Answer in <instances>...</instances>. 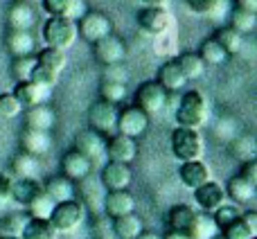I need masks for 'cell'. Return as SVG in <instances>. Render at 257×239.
<instances>
[{
	"instance_id": "obj_1",
	"label": "cell",
	"mask_w": 257,
	"mask_h": 239,
	"mask_svg": "<svg viewBox=\"0 0 257 239\" xmlns=\"http://www.w3.org/2000/svg\"><path fill=\"white\" fill-rule=\"evenodd\" d=\"M174 117H176L178 127L201 131L210 120V106H208L205 95L199 93V90H185V93L181 95V99H178Z\"/></svg>"
},
{
	"instance_id": "obj_2",
	"label": "cell",
	"mask_w": 257,
	"mask_h": 239,
	"mask_svg": "<svg viewBox=\"0 0 257 239\" xmlns=\"http://www.w3.org/2000/svg\"><path fill=\"white\" fill-rule=\"evenodd\" d=\"M172 154L176 156L181 163L187 160H201L205 156V140L201 136V131L196 129H185V127H176L172 131Z\"/></svg>"
},
{
	"instance_id": "obj_3",
	"label": "cell",
	"mask_w": 257,
	"mask_h": 239,
	"mask_svg": "<svg viewBox=\"0 0 257 239\" xmlns=\"http://www.w3.org/2000/svg\"><path fill=\"white\" fill-rule=\"evenodd\" d=\"M79 34H77V23L68 21V18H59V16H50L43 25V43L45 48H54V50H70L77 43Z\"/></svg>"
},
{
	"instance_id": "obj_4",
	"label": "cell",
	"mask_w": 257,
	"mask_h": 239,
	"mask_svg": "<svg viewBox=\"0 0 257 239\" xmlns=\"http://www.w3.org/2000/svg\"><path fill=\"white\" fill-rule=\"evenodd\" d=\"M84 219H86V205L81 203V199H70L54 205L48 221L52 223L57 235H70L84 223Z\"/></svg>"
},
{
	"instance_id": "obj_5",
	"label": "cell",
	"mask_w": 257,
	"mask_h": 239,
	"mask_svg": "<svg viewBox=\"0 0 257 239\" xmlns=\"http://www.w3.org/2000/svg\"><path fill=\"white\" fill-rule=\"evenodd\" d=\"M117 113H120L117 104L97 99L88 108V129L104 138L113 136V133H117Z\"/></svg>"
},
{
	"instance_id": "obj_6",
	"label": "cell",
	"mask_w": 257,
	"mask_h": 239,
	"mask_svg": "<svg viewBox=\"0 0 257 239\" xmlns=\"http://www.w3.org/2000/svg\"><path fill=\"white\" fill-rule=\"evenodd\" d=\"M77 34L93 45L104 36L113 34V21L104 12H86L77 21Z\"/></svg>"
},
{
	"instance_id": "obj_7",
	"label": "cell",
	"mask_w": 257,
	"mask_h": 239,
	"mask_svg": "<svg viewBox=\"0 0 257 239\" xmlns=\"http://www.w3.org/2000/svg\"><path fill=\"white\" fill-rule=\"evenodd\" d=\"M169 93H165V88L158 84V81H142L136 90V106L142 108L147 115H156L160 113L165 106H167Z\"/></svg>"
},
{
	"instance_id": "obj_8",
	"label": "cell",
	"mask_w": 257,
	"mask_h": 239,
	"mask_svg": "<svg viewBox=\"0 0 257 239\" xmlns=\"http://www.w3.org/2000/svg\"><path fill=\"white\" fill-rule=\"evenodd\" d=\"M126 52L128 50L124 39H120L117 34H108L97 43H93V54L102 66H120L126 59Z\"/></svg>"
},
{
	"instance_id": "obj_9",
	"label": "cell",
	"mask_w": 257,
	"mask_h": 239,
	"mask_svg": "<svg viewBox=\"0 0 257 239\" xmlns=\"http://www.w3.org/2000/svg\"><path fill=\"white\" fill-rule=\"evenodd\" d=\"M147 129H149V115L142 108H138L136 104L120 108V113H117V133L138 140L140 136L147 133Z\"/></svg>"
},
{
	"instance_id": "obj_10",
	"label": "cell",
	"mask_w": 257,
	"mask_h": 239,
	"mask_svg": "<svg viewBox=\"0 0 257 239\" xmlns=\"http://www.w3.org/2000/svg\"><path fill=\"white\" fill-rule=\"evenodd\" d=\"M194 203L199 205L201 212L205 214H212L214 210H219L221 205L228 203V196H226V187L217 181H208L203 183L201 187L194 190Z\"/></svg>"
},
{
	"instance_id": "obj_11",
	"label": "cell",
	"mask_w": 257,
	"mask_h": 239,
	"mask_svg": "<svg viewBox=\"0 0 257 239\" xmlns=\"http://www.w3.org/2000/svg\"><path fill=\"white\" fill-rule=\"evenodd\" d=\"M136 158H138V140L122 136V133H113V136L106 138V160L131 165Z\"/></svg>"
},
{
	"instance_id": "obj_12",
	"label": "cell",
	"mask_w": 257,
	"mask_h": 239,
	"mask_svg": "<svg viewBox=\"0 0 257 239\" xmlns=\"http://www.w3.org/2000/svg\"><path fill=\"white\" fill-rule=\"evenodd\" d=\"M75 149H79L95 167V165H99V163L106 160V138L99 136V133H95V131H90V129H86V131L77 133Z\"/></svg>"
},
{
	"instance_id": "obj_13",
	"label": "cell",
	"mask_w": 257,
	"mask_h": 239,
	"mask_svg": "<svg viewBox=\"0 0 257 239\" xmlns=\"http://www.w3.org/2000/svg\"><path fill=\"white\" fill-rule=\"evenodd\" d=\"M133 181V174H131V167L128 165H122V163H106L102 165V172H99V183L106 192H113V190H128Z\"/></svg>"
},
{
	"instance_id": "obj_14",
	"label": "cell",
	"mask_w": 257,
	"mask_h": 239,
	"mask_svg": "<svg viewBox=\"0 0 257 239\" xmlns=\"http://www.w3.org/2000/svg\"><path fill=\"white\" fill-rule=\"evenodd\" d=\"M61 174L66 178H70L72 183H79V181H84L86 176L93 174V163H90L79 149L72 147V149H68L66 154L61 156Z\"/></svg>"
},
{
	"instance_id": "obj_15",
	"label": "cell",
	"mask_w": 257,
	"mask_h": 239,
	"mask_svg": "<svg viewBox=\"0 0 257 239\" xmlns=\"http://www.w3.org/2000/svg\"><path fill=\"white\" fill-rule=\"evenodd\" d=\"M178 181L187 187V190L194 192L196 187H201L203 183L212 181V169L208 167L203 158L201 160H187V163H181L178 167Z\"/></svg>"
},
{
	"instance_id": "obj_16",
	"label": "cell",
	"mask_w": 257,
	"mask_h": 239,
	"mask_svg": "<svg viewBox=\"0 0 257 239\" xmlns=\"http://www.w3.org/2000/svg\"><path fill=\"white\" fill-rule=\"evenodd\" d=\"M14 97L21 102L23 111L25 108H32V106H39V104H48L50 95H52V88H45L41 84H34V81H16L14 86Z\"/></svg>"
},
{
	"instance_id": "obj_17",
	"label": "cell",
	"mask_w": 257,
	"mask_h": 239,
	"mask_svg": "<svg viewBox=\"0 0 257 239\" xmlns=\"http://www.w3.org/2000/svg\"><path fill=\"white\" fill-rule=\"evenodd\" d=\"M102 208H104V212H106L108 219L124 217V214L136 212V196H133L128 190L106 192V194H104V201H102Z\"/></svg>"
},
{
	"instance_id": "obj_18",
	"label": "cell",
	"mask_w": 257,
	"mask_h": 239,
	"mask_svg": "<svg viewBox=\"0 0 257 239\" xmlns=\"http://www.w3.org/2000/svg\"><path fill=\"white\" fill-rule=\"evenodd\" d=\"M138 25L147 34H165L167 27L172 25L167 7H142L138 12Z\"/></svg>"
},
{
	"instance_id": "obj_19",
	"label": "cell",
	"mask_w": 257,
	"mask_h": 239,
	"mask_svg": "<svg viewBox=\"0 0 257 239\" xmlns=\"http://www.w3.org/2000/svg\"><path fill=\"white\" fill-rule=\"evenodd\" d=\"M41 7H43V12L48 16L68 18V21L75 23L88 12L86 0H41Z\"/></svg>"
},
{
	"instance_id": "obj_20",
	"label": "cell",
	"mask_w": 257,
	"mask_h": 239,
	"mask_svg": "<svg viewBox=\"0 0 257 239\" xmlns=\"http://www.w3.org/2000/svg\"><path fill=\"white\" fill-rule=\"evenodd\" d=\"M41 192H43V183L39 178H14L12 185H9V199L27 208Z\"/></svg>"
},
{
	"instance_id": "obj_21",
	"label": "cell",
	"mask_w": 257,
	"mask_h": 239,
	"mask_svg": "<svg viewBox=\"0 0 257 239\" xmlns=\"http://www.w3.org/2000/svg\"><path fill=\"white\" fill-rule=\"evenodd\" d=\"M50 149H52V136L48 131H36V129L21 131V151L41 158V156L50 154Z\"/></svg>"
},
{
	"instance_id": "obj_22",
	"label": "cell",
	"mask_w": 257,
	"mask_h": 239,
	"mask_svg": "<svg viewBox=\"0 0 257 239\" xmlns=\"http://www.w3.org/2000/svg\"><path fill=\"white\" fill-rule=\"evenodd\" d=\"M5 48L9 50L12 57H30V54H36V39L32 32L7 30V34H5Z\"/></svg>"
},
{
	"instance_id": "obj_23",
	"label": "cell",
	"mask_w": 257,
	"mask_h": 239,
	"mask_svg": "<svg viewBox=\"0 0 257 239\" xmlns=\"http://www.w3.org/2000/svg\"><path fill=\"white\" fill-rule=\"evenodd\" d=\"M34 23H36V12L27 0H16V3H12V7H9V12H7V27L9 30L30 32Z\"/></svg>"
},
{
	"instance_id": "obj_24",
	"label": "cell",
	"mask_w": 257,
	"mask_h": 239,
	"mask_svg": "<svg viewBox=\"0 0 257 239\" xmlns=\"http://www.w3.org/2000/svg\"><path fill=\"white\" fill-rule=\"evenodd\" d=\"M43 192L54 201V203H63V201L77 199V183L66 178L63 174H54L43 183Z\"/></svg>"
},
{
	"instance_id": "obj_25",
	"label": "cell",
	"mask_w": 257,
	"mask_h": 239,
	"mask_svg": "<svg viewBox=\"0 0 257 239\" xmlns=\"http://www.w3.org/2000/svg\"><path fill=\"white\" fill-rule=\"evenodd\" d=\"M25 129H36V131H52L57 124V113L48 104H39V106L25 108Z\"/></svg>"
},
{
	"instance_id": "obj_26",
	"label": "cell",
	"mask_w": 257,
	"mask_h": 239,
	"mask_svg": "<svg viewBox=\"0 0 257 239\" xmlns=\"http://www.w3.org/2000/svg\"><path fill=\"white\" fill-rule=\"evenodd\" d=\"M156 81L165 88V93H181L187 84L185 75L181 72V68H178V63L174 61V59L172 61H165L163 66L158 68V77H156Z\"/></svg>"
},
{
	"instance_id": "obj_27",
	"label": "cell",
	"mask_w": 257,
	"mask_h": 239,
	"mask_svg": "<svg viewBox=\"0 0 257 239\" xmlns=\"http://www.w3.org/2000/svg\"><path fill=\"white\" fill-rule=\"evenodd\" d=\"M226 196L232 201V203H250L257 194V185L250 183L248 178H244L241 174H235L230 181L226 183Z\"/></svg>"
},
{
	"instance_id": "obj_28",
	"label": "cell",
	"mask_w": 257,
	"mask_h": 239,
	"mask_svg": "<svg viewBox=\"0 0 257 239\" xmlns=\"http://www.w3.org/2000/svg\"><path fill=\"white\" fill-rule=\"evenodd\" d=\"M196 219V210L192 205L178 203L174 208H169L167 212V230H176V232H185L190 235V228Z\"/></svg>"
},
{
	"instance_id": "obj_29",
	"label": "cell",
	"mask_w": 257,
	"mask_h": 239,
	"mask_svg": "<svg viewBox=\"0 0 257 239\" xmlns=\"http://www.w3.org/2000/svg\"><path fill=\"white\" fill-rule=\"evenodd\" d=\"M142 230H145V223H142L140 214L136 212L113 219V232H115L117 239H136Z\"/></svg>"
},
{
	"instance_id": "obj_30",
	"label": "cell",
	"mask_w": 257,
	"mask_h": 239,
	"mask_svg": "<svg viewBox=\"0 0 257 239\" xmlns=\"http://www.w3.org/2000/svg\"><path fill=\"white\" fill-rule=\"evenodd\" d=\"M36 66L45 68L48 72H52V75H61L63 68L68 66V57L66 52H61V50H54V48H43L41 52H36Z\"/></svg>"
},
{
	"instance_id": "obj_31",
	"label": "cell",
	"mask_w": 257,
	"mask_h": 239,
	"mask_svg": "<svg viewBox=\"0 0 257 239\" xmlns=\"http://www.w3.org/2000/svg\"><path fill=\"white\" fill-rule=\"evenodd\" d=\"M174 61L178 63V68H181V72L185 75L187 81L201 79L205 72V63H203V59L199 57V52H181Z\"/></svg>"
},
{
	"instance_id": "obj_32",
	"label": "cell",
	"mask_w": 257,
	"mask_h": 239,
	"mask_svg": "<svg viewBox=\"0 0 257 239\" xmlns=\"http://www.w3.org/2000/svg\"><path fill=\"white\" fill-rule=\"evenodd\" d=\"M199 57L203 59L205 66H223V63L230 59V54L226 52V48H223L214 36H210V39H205L203 43H201Z\"/></svg>"
},
{
	"instance_id": "obj_33",
	"label": "cell",
	"mask_w": 257,
	"mask_h": 239,
	"mask_svg": "<svg viewBox=\"0 0 257 239\" xmlns=\"http://www.w3.org/2000/svg\"><path fill=\"white\" fill-rule=\"evenodd\" d=\"M12 174L16 178H36L39 174V158L25 151H18L12 158Z\"/></svg>"
},
{
	"instance_id": "obj_34",
	"label": "cell",
	"mask_w": 257,
	"mask_h": 239,
	"mask_svg": "<svg viewBox=\"0 0 257 239\" xmlns=\"http://www.w3.org/2000/svg\"><path fill=\"white\" fill-rule=\"evenodd\" d=\"M219 230H217V223H214L212 214H205V212H196V219L190 228V239H212L217 237Z\"/></svg>"
},
{
	"instance_id": "obj_35",
	"label": "cell",
	"mask_w": 257,
	"mask_h": 239,
	"mask_svg": "<svg viewBox=\"0 0 257 239\" xmlns=\"http://www.w3.org/2000/svg\"><path fill=\"white\" fill-rule=\"evenodd\" d=\"M21 239H59L52 223L45 219H30L21 232Z\"/></svg>"
},
{
	"instance_id": "obj_36",
	"label": "cell",
	"mask_w": 257,
	"mask_h": 239,
	"mask_svg": "<svg viewBox=\"0 0 257 239\" xmlns=\"http://www.w3.org/2000/svg\"><path fill=\"white\" fill-rule=\"evenodd\" d=\"M30 221V214L23 210V212H9L0 219V235L7 237H21L25 223Z\"/></svg>"
},
{
	"instance_id": "obj_37",
	"label": "cell",
	"mask_w": 257,
	"mask_h": 239,
	"mask_svg": "<svg viewBox=\"0 0 257 239\" xmlns=\"http://www.w3.org/2000/svg\"><path fill=\"white\" fill-rule=\"evenodd\" d=\"M128 90L126 84L122 81H111V79H104L102 86H99V99L104 102H111V104H122L126 99Z\"/></svg>"
},
{
	"instance_id": "obj_38",
	"label": "cell",
	"mask_w": 257,
	"mask_h": 239,
	"mask_svg": "<svg viewBox=\"0 0 257 239\" xmlns=\"http://www.w3.org/2000/svg\"><path fill=\"white\" fill-rule=\"evenodd\" d=\"M230 154L235 156L237 160L246 163V160H255V140L253 136H237L235 140L230 142Z\"/></svg>"
},
{
	"instance_id": "obj_39",
	"label": "cell",
	"mask_w": 257,
	"mask_h": 239,
	"mask_svg": "<svg viewBox=\"0 0 257 239\" xmlns=\"http://www.w3.org/2000/svg\"><path fill=\"white\" fill-rule=\"evenodd\" d=\"M54 205L57 203H54L45 192H41V194L25 208V212L30 214V219H45V221H48L50 214H52V210H54Z\"/></svg>"
},
{
	"instance_id": "obj_40",
	"label": "cell",
	"mask_w": 257,
	"mask_h": 239,
	"mask_svg": "<svg viewBox=\"0 0 257 239\" xmlns=\"http://www.w3.org/2000/svg\"><path fill=\"white\" fill-rule=\"evenodd\" d=\"M230 27L235 32H239L241 36L244 34H253L257 27V16L253 12H244V9H235L230 16Z\"/></svg>"
},
{
	"instance_id": "obj_41",
	"label": "cell",
	"mask_w": 257,
	"mask_h": 239,
	"mask_svg": "<svg viewBox=\"0 0 257 239\" xmlns=\"http://www.w3.org/2000/svg\"><path fill=\"white\" fill-rule=\"evenodd\" d=\"M36 66V54H30V57H14L12 59V77L16 81H27L32 77V70Z\"/></svg>"
},
{
	"instance_id": "obj_42",
	"label": "cell",
	"mask_w": 257,
	"mask_h": 239,
	"mask_svg": "<svg viewBox=\"0 0 257 239\" xmlns=\"http://www.w3.org/2000/svg\"><path fill=\"white\" fill-rule=\"evenodd\" d=\"M214 39L219 41V43L226 48V52L228 54H235V52H239V48H241V43H244V36L239 34V32H235L230 25L228 27H221V30H217V34H214Z\"/></svg>"
},
{
	"instance_id": "obj_43",
	"label": "cell",
	"mask_w": 257,
	"mask_h": 239,
	"mask_svg": "<svg viewBox=\"0 0 257 239\" xmlns=\"http://www.w3.org/2000/svg\"><path fill=\"white\" fill-rule=\"evenodd\" d=\"M23 115V106L14 93H0V120H16Z\"/></svg>"
},
{
	"instance_id": "obj_44",
	"label": "cell",
	"mask_w": 257,
	"mask_h": 239,
	"mask_svg": "<svg viewBox=\"0 0 257 239\" xmlns=\"http://www.w3.org/2000/svg\"><path fill=\"white\" fill-rule=\"evenodd\" d=\"M239 208L237 205H230V203H226V205H221L219 210H214L212 212V219H214V223H217V230L221 232L223 228L228 226V223H232L237 217H239Z\"/></svg>"
},
{
	"instance_id": "obj_45",
	"label": "cell",
	"mask_w": 257,
	"mask_h": 239,
	"mask_svg": "<svg viewBox=\"0 0 257 239\" xmlns=\"http://www.w3.org/2000/svg\"><path fill=\"white\" fill-rule=\"evenodd\" d=\"M219 235H221L223 239H253V237H255L253 232L246 228V223L241 221V214H239V217H237L232 223H228V226L223 228Z\"/></svg>"
},
{
	"instance_id": "obj_46",
	"label": "cell",
	"mask_w": 257,
	"mask_h": 239,
	"mask_svg": "<svg viewBox=\"0 0 257 239\" xmlns=\"http://www.w3.org/2000/svg\"><path fill=\"white\" fill-rule=\"evenodd\" d=\"M185 5L190 7V12L199 14V16H212L219 12L221 0H185Z\"/></svg>"
},
{
	"instance_id": "obj_47",
	"label": "cell",
	"mask_w": 257,
	"mask_h": 239,
	"mask_svg": "<svg viewBox=\"0 0 257 239\" xmlns=\"http://www.w3.org/2000/svg\"><path fill=\"white\" fill-rule=\"evenodd\" d=\"M239 174L244 178H248L250 183H255V185H257V160H246V163H241Z\"/></svg>"
},
{
	"instance_id": "obj_48",
	"label": "cell",
	"mask_w": 257,
	"mask_h": 239,
	"mask_svg": "<svg viewBox=\"0 0 257 239\" xmlns=\"http://www.w3.org/2000/svg\"><path fill=\"white\" fill-rule=\"evenodd\" d=\"M241 221H244L246 228L257 237V212L255 210H246V212H241Z\"/></svg>"
},
{
	"instance_id": "obj_49",
	"label": "cell",
	"mask_w": 257,
	"mask_h": 239,
	"mask_svg": "<svg viewBox=\"0 0 257 239\" xmlns=\"http://www.w3.org/2000/svg\"><path fill=\"white\" fill-rule=\"evenodd\" d=\"M9 185H12V181H9L5 174H0V203H7L9 199Z\"/></svg>"
},
{
	"instance_id": "obj_50",
	"label": "cell",
	"mask_w": 257,
	"mask_h": 239,
	"mask_svg": "<svg viewBox=\"0 0 257 239\" xmlns=\"http://www.w3.org/2000/svg\"><path fill=\"white\" fill-rule=\"evenodd\" d=\"M235 9H244V12L257 14V0H235Z\"/></svg>"
},
{
	"instance_id": "obj_51",
	"label": "cell",
	"mask_w": 257,
	"mask_h": 239,
	"mask_svg": "<svg viewBox=\"0 0 257 239\" xmlns=\"http://www.w3.org/2000/svg\"><path fill=\"white\" fill-rule=\"evenodd\" d=\"M145 7H167L169 0H142Z\"/></svg>"
},
{
	"instance_id": "obj_52",
	"label": "cell",
	"mask_w": 257,
	"mask_h": 239,
	"mask_svg": "<svg viewBox=\"0 0 257 239\" xmlns=\"http://www.w3.org/2000/svg\"><path fill=\"white\" fill-rule=\"evenodd\" d=\"M163 239H190V237H187V235H185V232H176V230H167V232H165V235H163Z\"/></svg>"
},
{
	"instance_id": "obj_53",
	"label": "cell",
	"mask_w": 257,
	"mask_h": 239,
	"mask_svg": "<svg viewBox=\"0 0 257 239\" xmlns=\"http://www.w3.org/2000/svg\"><path fill=\"white\" fill-rule=\"evenodd\" d=\"M136 239H163V235H156V232H149V230H142Z\"/></svg>"
},
{
	"instance_id": "obj_54",
	"label": "cell",
	"mask_w": 257,
	"mask_h": 239,
	"mask_svg": "<svg viewBox=\"0 0 257 239\" xmlns=\"http://www.w3.org/2000/svg\"><path fill=\"white\" fill-rule=\"evenodd\" d=\"M0 239H21V237H7V235H0Z\"/></svg>"
},
{
	"instance_id": "obj_55",
	"label": "cell",
	"mask_w": 257,
	"mask_h": 239,
	"mask_svg": "<svg viewBox=\"0 0 257 239\" xmlns=\"http://www.w3.org/2000/svg\"><path fill=\"white\" fill-rule=\"evenodd\" d=\"M27 3H41V0H27Z\"/></svg>"
},
{
	"instance_id": "obj_56",
	"label": "cell",
	"mask_w": 257,
	"mask_h": 239,
	"mask_svg": "<svg viewBox=\"0 0 257 239\" xmlns=\"http://www.w3.org/2000/svg\"><path fill=\"white\" fill-rule=\"evenodd\" d=\"M212 239H223V237H221V235H217V237H212Z\"/></svg>"
},
{
	"instance_id": "obj_57",
	"label": "cell",
	"mask_w": 257,
	"mask_h": 239,
	"mask_svg": "<svg viewBox=\"0 0 257 239\" xmlns=\"http://www.w3.org/2000/svg\"><path fill=\"white\" fill-rule=\"evenodd\" d=\"M253 239H257V237H253Z\"/></svg>"
}]
</instances>
